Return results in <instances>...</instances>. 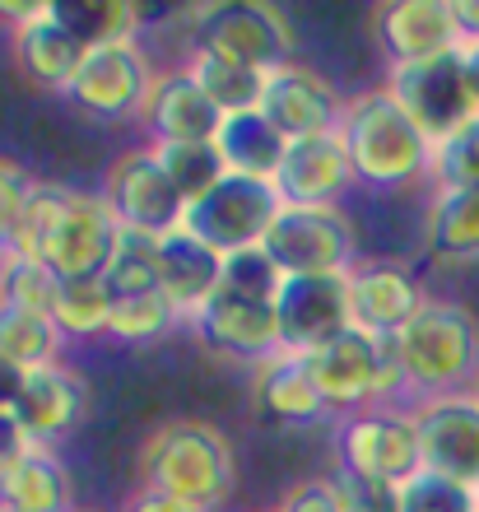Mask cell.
Listing matches in <instances>:
<instances>
[{
	"label": "cell",
	"mask_w": 479,
	"mask_h": 512,
	"mask_svg": "<svg viewBox=\"0 0 479 512\" xmlns=\"http://www.w3.org/2000/svg\"><path fill=\"white\" fill-rule=\"evenodd\" d=\"M121 219L103 201V191H70L56 182H38L24 219L19 256H38L56 270V280H103L117 252Z\"/></svg>",
	"instance_id": "cell-1"
},
{
	"label": "cell",
	"mask_w": 479,
	"mask_h": 512,
	"mask_svg": "<svg viewBox=\"0 0 479 512\" xmlns=\"http://www.w3.org/2000/svg\"><path fill=\"white\" fill-rule=\"evenodd\" d=\"M140 480L145 489L191 503L196 512H219L238 485V461L224 429L205 419H173L140 447Z\"/></svg>",
	"instance_id": "cell-2"
},
{
	"label": "cell",
	"mask_w": 479,
	"mask_h": 512,
	"mask_svg": "<svg viewBox=\"0 0 479 512\" xmlns=\"http://www.w3.org/2000/svg\"><path fill=\"white\" fill-rule=\"evenodd\" d=\"M340 140L349 149L354 182L363 187H410L433 173V140L414 126L386 84L349 98Z\"/></svg>",
	"instance_id": "cell-3"
},
{
	"label": "cell",
	"mask_w": 479,
	"mask_h": 512,
	"mask_svg": "<svg viewBox=\"0 0 479 512\" xmlns=\"http://www.w3.org/2000/svg\"><path fill=\"white\" fill-rule=\"evenodd\" d=\"M396 354L405 396H414V405L470 391L479 378V322L461 303L428 298L419 317L396 336Z\"/></svg>",
	"instance_id": "cell-4"
},
{
	"label": "cell",
	"mask_w": 479,
	"mask_h": 512,
	"mask_svg": "<svg viewBox=\"0 0 479 512\" xmlns=\"http://www.w3.org/2000/svg\"><path fill=\"white\" fill-rule=\"evenodd\" d=\"M317 391L326 396L331 410H386L396 405V396L405 391V373H400L396 340H377L359 326H349L345 336H335L331 345H321L303 359Z\"/></svg>",
	"instance_id": "cell-5"
},
{
	"label": "cell",
	"mask_w": 479,
	"mask_h": 512,
	"mask_svg": "<svg viewBox=\"0 0 479 512\" xmlns=\"http://www.w3.org/2000/svg\"><path fill=\"white\" fill-rule=\"evenodd\" d=\"M386 89L396 94V103L414 117V126L442 145L452 131L479 117V103H475V89H470V75H466V56L461 52H447V56H433V61H414V66H391L386 70Z\"/></svg>",
	"instance_id": "cell-6"
},
{
	"label": "cell",
	"mask_w": 479,
	"mask_h": 512,
	"mask_svg": "<svg viewBox=\"0 0 479 512\" xmlns=\"http://www.w3.org/2000/svg\"><path fill=\"white\" fill-rule=\"evenodd\" d=\"M280 210H284V201H280V191H275V182L228 173L205 201L187 205L182 229L196 233L200 243H210L219 256H233V252H247V247L266 243V233Z\"/></svg>",
	"instance_id": "cell-7"
},
{
	"label": "cell",
	"mask_w": 479,
	"mask_h": 512,
	"mask_svg": "<svg viewBox=\"0 0 479 512\" xmlns=\"http://www.w3.org/2000/svg\"><path fill=\"white\" fill-rule=\"evenodd\" d=\"M261 247L284 275H349L359 266L354 229L335 205H284Z\"/></svg>",
	"instance_id": "cell-8"
},
{
	"label": "cell",
	"mask_w": 479,
	"mask_h": 512,
	"mask_svg": "<svg viewBox=\"0 0 479 512\" xmlns=\"http://www.w3.org/2000/svg\"><path fill=\"white\" fill-rule=\"evenodd\" d=\"M103 201L121 219V229H140L154 238H168L187 219V201L177 196V187L159 168L154 145L121 149L103 177Z\"/></svg>",
	"instance_id": "cell-9"
},
{
	"label": "cell",
	"mask_w": 479,
	"mask_h": 512,
	"mask_svg": "<svg viewBox=\"0 0 479 512\" xmlns=\"http://www.w3.org/2000/svg\"><path fill=\"white\" fill-rule=\"evenodd\" d=\"M196 28V47H210L219 56H233L252 70H280L289 66L293 33L280 10L270 5H238V0H219V5H200L191 10Z\"/></svg>",
	"instance_id": "cell-10"
},
{
	"label": "cell",
	"mask_w": 479,
	"mask_h": 512,
	"mask_svg": "<svg viewBox=\"0 0 479 512\" xmlns=\"http://www.w3.org/2000/svg\"><path fill=\"white\" fill-rule=\"evenodd\" d=\"M340 466L382 480V485H410L424 471V447H419V424L410 410H363L349 415L340 429Z\"/></svg>",
	"instance_id": "cell-11"
},
{
	"label": "cell",
	"mask_w": 479,
	"mask_h": 512,
	"mask_svg": "<svg viewBox=\"0 0 479 512\" xmlns=\"http://www.w3.org/2000/svg\"><path fill=\"white\" fill-rule=\"evenodd\" d=\"M154 80L159 75L149 66V56L140 52V42H112V47L84 52V66L66 94L103 122H126V117H145Z\"/></svg>",
	"instance_id": "cell-12"
},
{
	"label": "cell",
	"mask_w": 479,
	"mask_h": 512,
	"mask_svg": "<svg viewBox=\"0 0 479 512\" xmlns=\"http://www.w3.org/2000/svg\"><path fill=\"white\" fill-rule=\"evenodd\" d=\"M275 317H280V350L307 359L354 326L349 322V275H284Z\"/></svg>",
	"instance_id": "cell-13"
},
{
	"label": "cell",
	"mask_w": 479,
	"mask_h": 512,
	"mask_svg": "<svg viewBox=\"0 0 479 512\" xmlns=\"http://www.w3.org/2000/svg\"><path fill=\"white\" fill-rule=\"evenodd\" d=\"M410 415L419 424L424 471L479 489V396L475 391L419 401Z\"/></svg>",
	"instance_id": "cell-14"
},
{
	"label": "cell",
	"mask_w": 479,
	"mask_h": 512,
	"mask_svg": "<svg viewBox=\"0 0 479 512\" xmlns=\"http://www.w3.org/2000/svg\"><path fill=\"white\" fill-rule=\"evenodd\" d=\"M196 340L205 350L224 354V359H242V364H266L270 354H280V317L275 303H252V298L219 294L210 303H200L187 317Z\"/></svg>",
	"instance_id": "cell-15"
},
{
	"label": "cell",
	"mask_w": 479,
	"mask_h": 512,
	"mask_svg": "<svg viewBox=\"0 0 479 512\" xmlns=\"http://www.w3.org/2000/svg\"><path fill=\"white\" fill-rule=\"evenodd\" d=\"M345 108L349 103L335 94V84L326 80V75H317V70L298 66V61L270 70L266 98H261V112L275 122V131H280L284 140L335 135L345 126Z\"/></svg>",
	"instance_id": "cell-16"
},
{
	"label": "cell",
	"mask_w": 479,
	"mask_h": 512,
	"mask_svg": "<svg viewBox=\"0 0 479 512\" xmlns=\"http://www.w3.org/2000/svg\"><path fill=\"white\" fill-rule=\"evenodd\" d=\"M428 298L405 266L359 261L349 270V322L377 340H396L419 317Z\"/></svg>",
	"instance_id": "cell-17"
},
{
	"label": "cell",
	"mask_w": 479,
	"mask_h": 512,
	"mask_svg": "<svg viewBox=\"0 0 479 512\" xmlns=\"http://www.w3.org/2000/svg\"><path fill=\"white\" fill-rule=\"evenodd\" d=\"M373 28L386 66H414V61H433L466 47L456 33L452 0H391L373 14Z\"/></svg>",
	"instance_id": "cell-18"
},
{
	"label": "cell",
	"mask_w": 479,
	"mask_h": 512,
	"mask_svg": "<svg viewBox=\"0 0 479 512\" xmlns=\"http://www.w3.org/2000/svg\"><path fill=\"white\" fill-rule=\"evenodd\" d=\"M84 410H89V382L70 364H47L38 373H28L19 401H14V419L24 424L33 447H52L61 438L80 429Z\"/></svg>",
	"instance_id": "cell-19"
},
{
	"label": "cell",
	"mask_w": 479,
	"mask_h": 512,
	"mask_svg": "<svg viewBox=\"0 0 479 512\" xmlns=\"http://www.w3.org/2000/svg\"><path fill=\"white\" fill-rule=\"evenodd\" d=\"M140 122L149 131V145H205V140H219L224 112L200 94V84L187 70H163Z\"/></svg>",
	"instance_id": "cell-20"
},
{
	"label": "cell",
	"mask_w": 479,
	"mask_h": 512,
	"mask_svg": "<svg viewBox=\"0 0 479 512\" xmlns=\"http://www.w3.org/2000/svg\"><path fill=\"white\" fill-rule=\"evenodd\" d=\"M349 182H354V168H349V149L340 131L289 140V154L275 173V191L284 205H335Z\"/></svg>",
	"instance_id": "cell-21"
},
{
	"label": "cell",
	"mask_w": 479,
	"mask_h": 512,
	"mask_svg": "<svg viewBox=\"0 0 479 512\" xmlns=\"http://www.w3.org/2000/svg\"><path fill=\"white\" fill-rule=\"evenodd\" d=\"M252 401L256 410L275 424H289V429H307V424H321L331 415L326 396L317 391L307 364L298 354H270L266 364H256V378H252Z\"/></svg>",
	"instance_id": "cell-22"
},
{
	"label": "cell",
	"mask_w": 479,
	"mask_h": 512,
	"mask_svg": "<svg viewBox=\"0 0 479 512\" xmlns=\"http://www.w3.org/2000/svg\"><path fill=\"white\" fill-rule=\"evenodd\" d=\"M10 47H14V66L24 70L28 80L38 84V89H61V94L75 84V75H80V66H84V52H89L70 28L56 24L52 5H47L42 19L14 28Z\"/></svg>",
	"instance_id": "cell-23"
},
{
	"label": "cell",
	"mask_w": 479,
	"mask_h": 512,
	"mask_svg": "<svg viewBox=\"0 0 479 512\" xmlns=\"http://www.w3.org/2000/svg\"><path fill=\"white\" fill-rule=\"evenodd\" d=\"M219 284H224V256L210 243H200L187 229H173L168 238H159V289L187 317L219 294Z\"/></svg>",
	"instance_id": "cell-24"
},
{
	"label": "cell",
	"mask_w": 479,
	"mask_h": 512,
	"mask_svg": "<svg viewBox=\"0 0 479 512\" xmlns=\"http://www.w3.org/2000/svg\"><path fill=\"white\" fill-rule=\"evenodd\" d=\"M219 154H224L228 173L238 177H261V182H275L284 154H289V140L275 131L266 112H238V117H224L219 126Z\"/></svg>",
	"instance_id": "cell-25"
},
{
	"label": "cell",
	"mask_w": 479,
	"mask_h": 512,
	"mask_svg": "<svg viewBox=\"0 0 479 512\" xmlns=\"http://www.w3.org/2000/svg\"><path fill=\"white\" fill-rule=\"evenodd\" d=\"M182 70L200 84V94L210 98L224 117H238V112L261 108V98H266V80H270L266 70L242 66V61L219 56V52H210V47H191V56H187V66Z\"/></svg>",
	"instance_id": "cell-26"
},
{
	"label": "cell",
	"mask_w": 479,
	"mask_h": 512,
	"mask_svg": "<svg viewBox=\"0 0 479 512\" xmlns=\"http://www.w3.org/2000/svg\"><path fill=\"white\" fill-rule=\"evenodd\" d=\"M70 499H75V485H70L66 461L52 447H33L10 471V480L0 485V503H10L19 512H75Z\"/></svg>",
	"instance_id": "cell-27"
},
{
	"label": "cell",
	"mask_w": 479,
	"mask_h": 512,
	"mask_svg": "<svg viewBox=\"0 0 479 512\" xmlns=\"http://www.w3.org/2000/svg\"><path fill=\"white\" fill-rule=\"evenodd\" d=\"M424 238L438 261H479V191H438Z\"/></svg>",
	"instance_id": "cell-28"
},
{
	"label": "cell",
	"mask_w": 479,
	"mask_h": 512,
	"mask_svg": "<svg viewBox=\"0 0 479 512\" xmlns=\"http://www.w3.org/2000/svg\"><path fill=\"white\" fill-rule=\"evenodd\" d=\"M56 24L70 28L84 47H112V42H135L145 14L131 0H56Z\"/></svg>",
	"instance_id": "cell-29"
},
{
	"label": "cell",
	"mask_w": 479,
	"mask_h": 512,
	"mask_svg": "<svg viewBox=\"0 0 479 512\" xmlns=\"http://www.w3.org/2000/svg\"><path fill=\"white\" fill-rule=\"evenodd\" d=\"M61 345H66V336L56 331V322L47 312L19 308V303H0V354L14 359L24 373L61 364Z\"/></svg>",
	"instance_id": "cell-30"
},
{
	"label": "cell",
	"mask_w": 479,
	"mask_h": 512,
	"mask_svg": "<svg viewBox=\"0 0 479 512\" xmlns=\"http://www.w3.org/2000/svg\"><path fill=\"white\" fill-rule=\"evenodd\" d=\"M112 308H117V298L107 294L103 280H61L52 322L66 340H98L112 336Z\"/></svg>",
	"instance_id": "cell-31"
},
{
	"label": "cell",
	"mask_w": 479,
	"mask_h": 512,
	"mask_svg": "<svg viewBox=\"0 0 479 512\" xmlns=\"http://www.w3.org/2000/svg\"><path fill=\"white\" fill-rule=\"evenodd\" d=\"M103 284L112 298H140L159 289V238L140 229H121L117 252L103 270Z\"/></svg>",
	"instance_id": "cell-32"
},
{
	"label": "cell",
	"mask_w": 479,
	"mask_h": 512,
	"mask_svg": "<svg viewBox=\"0 0 479 512\" xmlns=\"http://www.w3.org/2000/svg\"><path fill=\"white\" fill-rule=\"evenodd\" d=\"M154 154H159V168L168 173V182L187 205L205 201L228 177V163L214 140H205V145H154Z\"/></svg>",
	"instance_id": "cell-33"
},
{
	"label": "cell",
	"mask_w": 479,
	"mask_h": 512,
	"mask_svg": "<svg viewBox=\"0 0 479 512\" xmlns=\"http://www.w3.org/2000/svg\"><path fill=\"white\" fill-rule=\"evenodd\" d=\"M56 298H61V280H56V270L47 261L0 252V303H19V308H33L52 317Z\"/></svg>",
	"instance_id": "cell-34"
},
{
	"label": "cell",
	"mask_w": 479,
	"mask_h": 512,
	"mask_svg": "<svg viewBox=\"0 0 479 512\" xmlns=\"http://www.w3.org/2000/svg\"><path fill=\"white\" fill-rule=\"evenodd\" d=\"M177 322H187V312L177 308L163 289L140 294V298H117V308H112V336L131 340V345H145V340L168 336Z\"/></svg>",
	"instance_id": "cell-35"
},
{
	"label": "cell",
	"mask_w": 479,
	"mask_h": 512,
	"mask_svg": "<svg viewBox=\"0 0 479 512\" xmlns=\"http://www.w3.org/2000/svg\"><path fill=\"white\" fill-rule=\"evenodd\" d=\"M433 187L438 191H479V117L433 145Z\"/></svg>",
	"instance_id": "cell-36"
},
{
	"label": "cell",
	"mask_w": 479,
	"mask_h": 512,
	"mask_svg": "<svg viewBox=\"0 0 479 512\" xmlns=\"http://www.w3.org/2000/svg\"><path fill=\"white\" fill-rule=\"evenodd\" d=\"M224 294L252 298V303H275L284 289V270L270 261L266 247H247V252L224 256Z\"/></svg>",
	"instance_id": "cell-37"
},
{
	"label": "cell",
	"mask_w": 479,
	"mask_h": 512,
	"mask_svg": "<svg viewBox=\"0 0 479 512\" xmlns=\"http://www.w3.org/2000/svg\"><path fill=\"white\" fill-rule=\"evenodd\" d=\"M400 512H479V489L419 471L410 485H400Z\"/></svg>",
	"instance_id": "cell-38"
},
{
	"label": "cell",
	"mask_w": 479,
	"mask_h": 512,
	"mask_svg": "<svg viewBox=\"0 0 479 512\" xmlns=\"http://www.w3.org/2000/svg\"><path fill=\"white\" fill-rule=\"evenodd\" d=\"M340 499V512H400V489L382 485V480H368V475L349 471V466H335V475H326Z\"/></svg>",
	"instance_id": "cell-39"
},
{
	"label": "cell",
	"mask_w": 479,
	"mask_h": 512,
	"mask_svg": "<svg viewBox=\"0 0 479 512\" xmlns=\"http://www.w3.org/2000/svg\"><path fill=\"white\" fill-rule=\"evenodd\" d=\"M275 512H340V499H335L331 480H303L284 494Z\"/></svg>",
	"instance_id": "cell-40"
},
{
	"label": "cell",
	"mask_w": 479,
	"mask_h": 512,
	"mask_svg": "<svg viewBox=\"0 0 479 512\" xmlns=\"http://www.w3.org/2000/svg\"><path fill=\"white\" fill-rule=\"evenodd\" d=\"M33 452V438L24 433V424L14 419V410H0V485L10 480V471Z\"/></svg>",
	"instance_id": "cell-41"
},
{
	"label": "cell",
	"mask_w": 479,
	"mask_h": 512,
	"mask_svg": "<svg viewBox=\"0 0 479 512\" xmlns=\"http://www.w3.org/2000/svg\"><path fill=\"white\" fill-rule=\"evenodd\" d=\"M121 512H196L191 503H182V499H173V494H159V489H135L131 499H126V508Z\"/></svg>",
	"instance_id": "cell-42"
},
{
	"label": "cell",
	"mask_w": 479,
	"mask_h": 512,
	"mask_svg": "<svg viewBox=\"0 0 479 512\" xmlns=\"http://www.w3.org/2000/svg\"><path fill=\"white\" fill-rule=\"evenodd\" d=\"M24 382H28L24 368L14 364V359H5V354H0V410H14V401H19Z\"/></svg>",
	"instance_id": "cell-43"
},
{
	"label": "cell",
	"mask_w": 479,
	"mask_h": 512,
	"mask_svg": "<svg viewBox=\"0 0 479 512\" xmlns=\"http://www.w3.org/2000/svg\"><path fill=\"white\" fill-rule=\"evenodd\" d=\"M452 19L461 42H479V0H452Z\"/></svg>",
	"instance_id": "cell-44"
},
{
	"label": "cell",
	"mask_w": 479,
	"mask_h": 512,
	"mask_svg": "<svg viewBox=\"0 0 479 512\" xmlns=\"http://www.w3.org/2000/svg\"><path fill=\"white\" fill-rule=\"evenodd\" d=\"M42 14H47V5H10V0H0V19L10 24V33L33 24V19H42Z\"/></svg>",
	"instance_id": "cell-45"
},
{
	"label": "cell",
	"mask_w": 479,
	"mask_h": 512,
	"mask_svg": "<svg viewBox=\"0 0 479 512\" xmlns=\"http://www.w3.org/2000/svg\"><path fill=\"white\" fill-rule=\"evenodd\" d=\"M461 56H466V75H470V89H475V103H479V42H466Z\"/></svg>",
	"instance_id": "cell-46"
},
{
	"label": "cell",
	"mask_w": 479,
	"mask_h": 512,
	"mask_svg": "<svg viewBox=\"0 0 479 512\" xmlns=\"http://www.w3.org/2000/svg\"><path fill=\"white\" fill-rule=\"evenodd\" d=\"M0 512H19V508H10V503H0Z\"/></svg>",
	"instance_id": "cell-47"
},
{
	"label": "cell",
	"mask_w": 479,
	"mask_h": 512,
	"mask_svg": "<svg viewBox=\"0 0 479 512\" xmlns=\"http://www.w3.org/2000/svg\"><path fill=\"white\" fill-rule=\"evenodd\" d=\"M252 512H275V508H252Z\"/></svg>",
	"instance_id": "cell-48"
},
{
	"label": "cell",
	"mask_w": 479,
	"mask_h": 512,
	"mask_svg": "<svg viewBox=\"0 0 479 512\" xmlns=\"http://www.w3.org/2000/svg\"><path fill=\"white\" fill-rule=\"evenodd\" d=\"M470 391H475V396H479V378H475V387H470Z\"/></svg>",
	"instance_id": "cell-49"
},
{
	"label": "cell",
	"mask_w": 479,
	"mask_h": 512,
	"mask_svg": "<svg viewBox=\"0 0 479 512\" xmlns=\"http://www.w3.org/2000/svg\"><path fill=\"white\" fill-rule=\"evenodd\" d=\"M75 512H98V508H75Z\"/></svg>",
	"instance_id": "cell-50"
}]
</instances>
